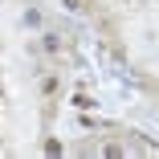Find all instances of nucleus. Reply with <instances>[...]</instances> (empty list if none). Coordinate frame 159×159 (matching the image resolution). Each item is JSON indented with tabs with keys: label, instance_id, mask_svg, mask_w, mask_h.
Returning a JSON list of instances; mask_svg holds the SVG:
<instances>
[{
	"label": "nucleus",
	"instance_id": "1",
	"mask_svg": "<svg viewBox=\"0 0 159 159\" xmlns=\"http://www.w3.org/2000/svg\"><path fill=\"white\" fill-rule=\"evenodd\" d=\"M61 4H66V8H82V0H61Z\"/></svg>",
	"mask_w": 159,
	"mask_h": 159
}]
</instances>
